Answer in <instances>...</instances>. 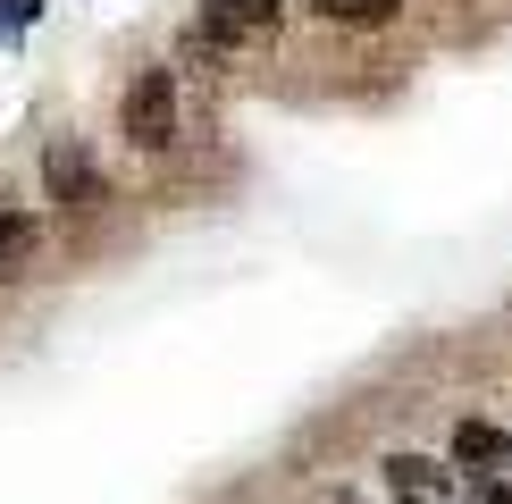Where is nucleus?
Here are the masks:
<instances>
[{"label": "nucleus", "mask_w": 512, "mask_h": 504, "mask_svg": "<svg viewBox=\"0 0 512 504\" xmlns=\"http://www.w3.org/2000/svg\"><path fill=\"white\" fill-rule=\"evenodd\" d=\"M311 9H319V17H345V26H387L403 0H311Z\"/></svg>", "instance_id": "obj_6"}, {"label": "nucleus", "mask_w": 512, "mask_h": 504, "mask_svg": "<svg viewBox=\"0 0 512 504\" xmlns=\"http://www.w3.org/2000/svg\"><path fill=\"white\" fill-rule=\"evenodd\" d=\"M471 504H512V488H504V479H487V488H471Z\"/></svg>", "instance_id": "obj_8"}, {"label": "nucleus", "mask_w": 512, "mask_h": 504, "mask_svg": "<svg viewBox=\"0 0 512 504\" xmlns=\"http://www.w3.org/2000/svg\"><path fill=\"white\" fill-rule=\"evenodd\" d=\"M126 135H135L143 152H168V143H177V76L168 68L135 76V93H126Z\"/></svg>", "instance_id": "obj_1"}, {"label": "nucleus", "mask_w": 512, "mask_h": 504, "mask_svg": "<svg viewBox=\"0 0 512 504\" xmlns=\"http://www.w3.org/2000/svg\"><path fill=\"white\" fill-rule=\"evenodd\" d=\"M42 168H51V194L68 202V210H93L101 202V177H93V160H84L76 143H51V160H42Z\"/></svg>", "instance_id": "obj_2"}, {"label": "nucleus", "mask_w": 512, "mask_h": 504, "mask_svg": "<svg viewBox=\"0 0 512 504\" xmlns=\"http://www.w3.org/2000/svg\"><path fill=\"white\" fill-rule=\"evenodd\" d=\"M34 26V0H0V34H26Z\"/></svg>", "instance_id": "obj_7"}, {"label": "nucleus", "mask_w": 512, "mask_h": 504, "mask_svg": "<svg viewBox=\"0 0 512 504\" xmlns=\"http://www.w3.org/2000/svg\"><path fill=\"white\" fill-rule=\"evenodd\" d=\"M387 479H395L403 496H420V504L454 496V471H437V462H420V454H395V462H387Z\"/></svg>", "instance_id": "obj_4"}, {"label": "nucleus", "mask_w": 512, "mask_h": 504, "mask_svg": "<svg viewBox=\"0 0 512 504\" xmlns=\"http://www.w3.org/2000/svg\"><path fill=\"white\" fill-rule=\"evenodd\" d=\"M277 17V0H210L202 9V42H244Z\"/></svg>", "instance_id": "obj_3"}, {"label": "nucleus", "mask_w": 512, "mask_h": 504, "mask_svg": "<svg viewBox=\"0 0 512 504\" xmlns=\"http://www.w3.org/2000/svg\"><path fill=\"white\" fill-rule=\"evenodd\" d=\"M454 462H512V437L487 429V420H462L454 429Z\"/></svg>", "instance_id": "obj_5"}]
</instances>
